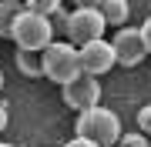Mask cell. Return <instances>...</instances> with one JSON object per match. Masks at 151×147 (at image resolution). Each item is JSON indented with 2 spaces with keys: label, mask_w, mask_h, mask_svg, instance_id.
<instances>
[{
  "label": "cell",
  "mask_w": 151,
  "mask_h": 147,
  "mask_svg": "<svg viewBox=\"0 0 151 147\" xmlns=\"http://www.w3.org/2000/svg\"><path fill=\"white\" fill-rule=\"evenodd\" d=\"M0 90H4V70H0Z\"/></svg>",
  "instance_id": "ac0fdd59"
},
{
  "label": "cell",
  "mask_w": 151,
  "mask_h": 147,
  "mask_svg": "<svg viewBox=\"0 0 151 147\" xmlns=\"http://www.w3.org/2000/svg\"><path fill=\"white\" fill-rule=\"evenodd\" d=\"M141 33V44H145V54H151V17H145V23L138 27Z\"/></svg>",
  "instance_id": "5bb4252c"
},
{
  "label": "cell",
  "mask_w": 151,
  "mask_h": 147,
  "mask_svg": "<svg viewBox=\"0 0 151 147\" xmlns=\"http://www.w3.org/2000/svg\"><path fill=\"white\" fill-rule=\"evenodd\" d=\"M104 17L97 13L94 4H77L74 13H67V27H64V40L70 47H84V44H94V40H104Z\"/></svg>",
  "instance_id": "3957f363"
},
{
  "label": "cell",
  "mask_w": 151,
  "mask_h": 147,
  "mask_svg": "<svg viewBox=\"0 0 151 147\" xmlns=\"http://www.w3.org/2000/svg\"><path fill=\"white\" fill-rule=\"evenodd\" d=\"M111 50H114V64H121V67H138L141 60L148 57L138 27H121L111 37Z\"/></svg>",
  "instance_id": "8992f818"
},
{
  "label": "cell",
  "mask_w": 151,
  "mask_h": 147,
  "mask_svg": "<svg viewBox=\"0 0 151 147\" xmlns=\"http://www.w3.org/2000/svg\"><path fill=\"white\" fill-rule=\"evenodd\" d=\"M0 147H17V144H7V141H0Z\"/></svg>",
  "instance_id": "e0dca14e"
},
{
  "label": "cell",
  "mask_w": 151,
  "mask_h": 147,
  "mask_svg": "<svg viewBox=\"0 0 151 147\" xmlns=\"http://www.w3.org/2000/svg\"><path fill=\"white\" fill-rule=\"evenodd\" d=\"M138 134L151 137V104H145V107L138 110Z\"/></svg>",
  "instance_id": "7c38bea8"
},
{
  "label": "cell",
  "mask_w": 151,
  "mask_h": 147,
  "mask_svg": "<svg viewBox=\"0 0 151 147\" xmlns=\"http://www.w3.org/2000/svg\"><path fill=\"white\" fill-rule=\"evenodd\" d=\"M64 104L70 110H77V114H84V110L97 107V100H101V80L97 77H87V74H77L70 84H64Z\"/></svg>",
  "instance_id": "5b68a950"
},
{
  "label": "cell",
  "mask_w": 151,
  "mask_h": 147,
  "mask_svg": "<svg viewBox=\"0 0 151 147\" xmlns=\"http://www.w3.org/2000/svg\"><path fill=\"white\" fill-rule=\"evenodd\" d=\"M24 10L34 13V17H47V20H50L57 10H64V4H60V0H27Z\"/></svg>",
  "instance_id": "8fae6325"
},
{
  "label": "cell",
  "mask_w": 151,
  "mask_h": 147,
  "mask_svg": "<svg viewBox=\"0 0 151 147\" xmlns=\"http://www.w3.org/2000/svg\"><path fill=\"white\" fill-rule=\"evenodd\" d=\"M77 137L81 141H91L94 147H114L118 144V137H121V120L114 110L108 107H91V110H84V114H77Z\"/></svg>",
  "instance_id": "6da1fadb"
},
{
  "label": "cell",
  "mask_w": 151,
  "mask_h": 147,
  "mask_svg": "<svg viewBox=\"0 0 151 147\" xmlns=\"http://www.w3.org/2000/svg\"><path fill=\"white\" fill-rule=\"evenodd\" d=\"M20 10H24V4H17V0H0V37H10Z\"/></svg>",
  "instance_id": "9c48e42d"
},
{
  "label": "cell",
  "mask_w": 151,
  "mask_h": 147,
  "mask_svg": "<svg viewBox=\"0 0 151 147\" xmlns=\"http://www.w3.org/2000/svg\"><path fill=\"white\" fill-rule=\"evenodd\" d=\"M64 147H94V144H91V141H81V137H74V141H67Z\"/></svg>",
  "instance_id": "2e32d148"
},
{
  "label": "cell",
  "mask_w": 151,
  "mask_h": 147,
  "mask_svg": "<svg viewBox=\"0 0 151 147\" xmlns=\"http://www.w3.org/2000/svg\"><path fill=\"white\" fill-rule=\"evenodd\" d=\"M77 64H81V74L87 77H101L114 67V50L111 40H94V44L77 47Z\"/></svg>",
  "instance_id": "52a82bcc"
},
{
  "label": "cell",
  "mask_w": 151,
  "mask_h": 147,
  "mask_svg": "<svg viewBox=\"0 0 151 147\" xmlns=\"http://www.w3.org/2000/svg\"><path fill=\"white\" fill-rule=\"evenodd\" d=\"M7 124H10V110H7V104H0V134H4Z\"/></svg>",
  "instance_id": "9a60e30c"
},
{
  "label": "cell",
  "mask_w": 151,
  "mask_h": 147,
  "mask_svg": "<svg viewBox=\"0 0 151 147\" xmlns=\"http://www.w3.org/2000/svg\"><path fill=\"white\" fill-rule=\"evenodd\" d=\"M10 40L17 44V50H30V54H40L44 47L54 44V27H50L47 17H34L27 10H20L14 30H10Z\"/></svg>",
  "instance_id": "277c9868"
},
{
  "label": "cell",
  "mask_w": 151,
  "mask_h": 147,
  "mask_svg": "<svg viewBox=\"0 0 151 147\" xmlns=\"http://www.w3.org/2000/svg\"><path fill=\"white\" fill-rule=\"evenodd\" d=\"M81 74V64H77V47H70L67 40H54L50 47L40 50V77L54 84H70Z\"/></svg>",
  "instance_id": "7a4b0ae2"
},
{
  "label": "cell",
  "mask_w": 151,
  "mask_h": 147,
  "mask_svg": "<svg viewBox=\"0 0 151 147\" xmlns=\"http://www.w3.org/2000/svg\"><path fill=\"white\" fill-rule=\"evenodd\" d=\"M94 7H97V13L104 17L108 27H124V20H128V13H131L128 0H101V4H94Z\"/></svg>",
  "instance_id": "ba28073f"
},
{
  "label": "cell",
  "mask_w": 151,
  "mask_h": 147,
  "mask_svg": "<svg viewBox=\"0 0 151 147\" xmlns=\"http://www.w3.org/2000/svg\"><path fill=\"white\" fill-rule=\"evenodd\" d=\"M14 60H17V70H20L24 77H40V54H30V50H17L14 54Z\"/></svg>",
  "instance_id": "30bf717a"
},
{
  "label": "cell",
  "mask_w": 151,
  "mask_h": 147,
  "mask_svg": "<svg viewBox=\"0 0 151 147\" xmlns=\"http://www.w3.org/2000/svg\"><path fill=\"white\" fill-rule=\"evenodd\" d=\"M118 144H121V147H148V137H145V134H121Z\"/></svg>",
  "instance_id": "4fadbf2b"
}]
</instances>
